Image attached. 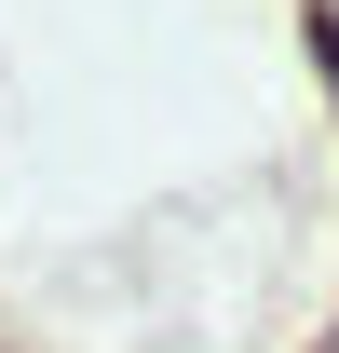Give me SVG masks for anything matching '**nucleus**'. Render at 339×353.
I'll return each mask as SVG.
<instances>
[]
</instances>
